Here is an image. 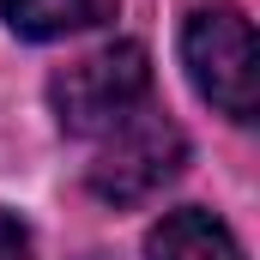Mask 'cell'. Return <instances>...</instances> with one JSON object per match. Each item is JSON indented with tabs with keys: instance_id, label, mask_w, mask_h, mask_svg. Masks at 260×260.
Returning a JSON list of instances; mask_svg holds the SVG:
<instances>
[{
	"instance_id": "6da1fadb",
	"label": "cell",
	"mask_w": 260,
	"mask_h": 260,
	"mask_svg": "<svg viewBox=\"0 0 260 260\" xmlns=\"http://www.w3.org/2000/svg\"><path fill=\"white\" fill-rule=\"evenodd\" d=\"M49 103L55 121L73 139H97L109 133L121 115H133L139 103H151V55L139 43H103L91 55H79L73 67H61L49 79Z\"/></svg>"
},
{
	"instance_id": "7a4b0ae2",
	"label": "cell",
	"mask_w": 260,
	"mask_h": 260,
	"mask_svg": "<svg viewBox=\"0 0 260 260\" xmlns=\"http://www.w3.org/2000/svg\"><path fill=\"white\" fill-rule=\"evenodd\" d=\"M182 164H188L182 127L157 103H139L109 133H97V157H91L85 182H91V194L109 200V206H139V200L157 194L164 182H176Z\"/></svg>"
},
{
	"instance_id": "3957f363",
	"label": "cell",
	"mask_w": 260,
	"mask_h": 260,
	"mask_svg": "<svg viewBox=\"0 0 260 260\" xmlns=\"http://www.w3.org/2000/svg\"><path fill=\"white\" fill-rule=\"evenodd\" d=\"M182 61L194 91L230 121H254L260 73H254V24L242 6H200L182 30Z\"/></svg>"
},
{
	"instance_id": "277c9868",
	"label": "cell",
	"mask_w": 260,
	"mask_h": 260,
	"mask_svg": "<svg viewBox=\"0 0 260 260\" xmlns=\"http://www.w3.org/2000/svg\"><path fill=\"white\" fill-rule=\"evenodd\" d=\"M145 260H242V242L206 206H176V212H164L151 224Z\"/></svg>"
},
{
	"instance_id": "5b68a950",
	"label": "cell",
	"mask_w": 260,
	"mask_h": 260,
	"mask_svg": "<svg viewBox=\"0 0 260 260\" xmlns=\"http://www.w3.org/2000/svg\"><path fill=\"white\" fill-rule=\"evenodd\" d=\"M0 6H6V24L24 43H55L67 30H85V24L109 18L115 0H0Z\"/></svg>"
},
{
	"instance_id": "8992f818",
	"label": "cell",
	"mask_w": 260,
	"mask_h": 260,
	"mask_svg": "<svg viewBox=\"0 0 260 260\" xmlns=\"http://www.w3.org/2000/svg\"><path fill=\"white\" fill-rule=\"evenodd\" d=\"M0 260H30V230L12 212H0Z\"/></svg>"
}]
</instances>
